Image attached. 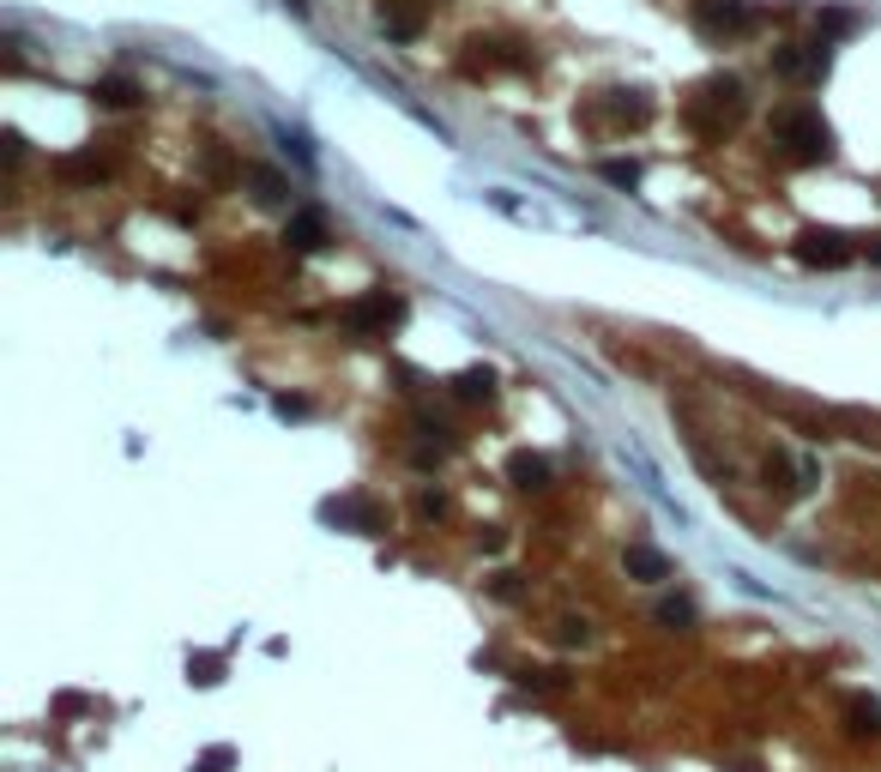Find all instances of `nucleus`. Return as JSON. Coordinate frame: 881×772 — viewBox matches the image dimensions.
<instances>
[{"label":"nucleus","instance_id":"obj_1","mask_svg":"<svg viewBox=\"0 0 881 772\" xmlns=\"http://www.w3.org/2000/svg\"><path fill=\"white\" fill-rule=\"evenodd\" d=\"M749 97H743V79H707L695 97H688V127H695L700 139H724L737 121H743Z\"/></svg>","mask_w":881,"mask_h":772},{"label":"nucleus","instance_id":"obj_2","mask_svg":"<svg viewBox=\"0 0 881 772\" xmlns=\"http://www.w3.org/2000/svg\"><path fill=\"white\" fill-rule=\"evenodd\" d=\"M773 139L791 151V158H803V163L834 158V127H827L821 109H809V103H791V109H778V115H773Z\"/></svg>","mask_w":881,"mask_h":772},{"label":"nucleus","instance_id":"obj_3","mask_svg":"<svg viewBox=\"0 0 881 772\" xmlns=\"http://www.w3.org/2000/svg\"><path fill=\"white\" fill-rule=\"evenodd\" d=\"M695 31L707 36V43H731V36L755 31V12H749L743 0H700V7H695Z\"/></svg>","mask_w":881,"mask_h":772},{"label":"nucleus","instance_id":"obj_4","mask_svg":"<svg viewBox=\"0 0 881 772\" xmlns=\"http://www.w3.org/2000/svg\"><path fill=\"white\" fill-rule=\"evenodd\" d=\"M399 314H405V302H399V296L375 290V296H363V302H351V308H344V326H351L356 339H363V332H387Z\"/></svg>","mask_w":881,"mask_h":772},{"label":"nucleus","instance_id":"obj_5","mask_svg":"<svg viewBox=\"0 0 881 772\" xmlns=\"http://www.w3.org/2000/svg\"><path fill=\"white\" fill-rule=\"evenodd\" d=\"M773 73L778 79H827V43H815V49L778 43L773 49Z\"/></svg>","mask_w":881,"mask_h":772},{"label":"nucleus","instance_id":"obj_6","mask_svg":"<svg viewBox=\"0 0 881 772\" xmlns=\"http://www.w3.org/2000/svg\"><path fill=\"white\" fill-rule=\"evenodd\" d=\"M797 260L803 266H846V260H858V248L846 236H834V229H809V236H797Z\"/></svg>","mask_w":881,"mask_h":772},{"label":"nucleus","instance_id":"obj_7","mask_svg":"<svg viewBox=\"0 0 881 772\" xmlns=\"http://www.w3.org/2000/svg\"><path fill=\"white\" fill-rule=\"evenodd\" d=\"M622 568H628V579H646V586H658V579H670V556L653 544H628L622 549Z\"/></svg>","mask_w":881,"mask_h":772},{"label":"nucleus","instance_id":"obj_8","mask_svg":"<svg viewBox=\"0 0 881 772\" xmlns=\"http://www.w3.org/2000/svg\"><path fill=\"white\" fill-rule=\"evenodd\" d=\"M284 242H290V248H297V254H314V248H321V242H326V212H314V205H302V212H297V217H290V224H284Z\"/></svg>","mask_w":881,"mask_h":772},{"label":"nucleus","instance_id":"obj_9","mask_svg":"<svg viewBox=\"0 0 881 772\" xmlns=\"http://www.w3.org/2000/svg\"><path fill=\"white\" fill-rule=\"evenodd\" d=\"M507 478H514L519 489H550V465H544L538 453H514L507 459Z\"/></svg>","mask_w":881,"mask_h":772},{"label":"nucleus","instance_id":"obj_10","mask_svg":"<svg viewBox=\"0 0 881 772\" xmlns=\"http://www.w3.org/2000/svg\"><path fill=\"white\" fill-rule=\"evenodd\" d=\"M326 519H344V525H356V532H380V513L368 507V501H326Z\"/></svg>","mask_w":881,"mask_h":772},{"label":"nucleus","instance_id":"obj_11","mask_svg":"<svg viewBox=\"0 0 881 772\" xmlns=\"http://www.w3.org/2000/svg\"><path fill=\"white\" fill-rule=\"evenodd\" d=\"M598 175H604L610 187H628V193L641 187V163H628V158H604V163H598Z\"/></svg>","mask_w":881,"mask_h":772},{"label":"nucleus","instance_id":"obj_12","mask_svg":"<svg viewBox=\"0 0 881 772\" xmlns=\"http://www.w3.org/2000/svg\"><path fill=\"white\" fill-rule=\"evenodd\" d=\"M858 24H863V19H858L851 7H821V43H827V36H851Z\"/></svg>","mask_w":881,"mask_h":772},{"label":"nucleus","instance_id":"obj_13","mask_svg":"<svg viewBox=\"0 0 881 772\" xmlns=\"http://www.w3.org/2000/svg\"><path fill=\"white\" fill-rule=\"evenodd\" d=\"M55 175H61V182H104V163H97V158H61Z\"/></svg>","mask_w":881,"mask_h":772},{"label":"nucleus","instance_id":"obj_14","mask_svg":"<svg viewBox=\"0 0 881 772\" xmlns=\"http://www.w3.org/2000/svg\"><path fill=\"white\" fill-rule=\"evenodd\" d=\"M97 97H104V103H115V109H121V103H133V97H139V85L127 79V73H109V79H97Z\"/></svg>","mask_w":881,"mask_h":772},{"label":"nucleus","instance_id":"obj_15","mask_svg":"<svg viewBox=\"0 0 881 772\" xmlns=\"http://www.w3.org/2000/svg\"><path fill=\"white\" fill-rule=\"evenodd\" d=\"M846 718H851V730H858V737H863V730L875 737V725H881V706H875V700H863V694H858V700L846 706Z\"/></svg>","mask_w":881,"mask_h":772},{"label":"nucleus","instance_id":"obj_16","mask_svg":"<svg viewBox=\"0 0 881 772\" xmlns=\"http://www.w3.org/2000/svg\"><path fill=\"white\" fill-rule=\"evenodd\" d=\"M254 187H260L254 200H266V205H278V200H284V175H272V170H254Z\"/></svg>","mask_w":881,"mask_h":772},{"label":"nucleus","instance_id":"obj_17","mask_svg":"<svg viewBox=\"0 0 881 772\" xmlns=\"http://www.w3.org/2000/svg\"><path fill=\"white\" fill-rule=\"evenodd\" d=\"M658 622H670V628H688V622H695V603H688V598H670V603H658Z\"/></svg>","mask_w":881,"mask_h":772},{"label":"nucleus","instance_id":"obj_18","mask_svg":"<svg viewBox=\"0 0 881 772\" xmlns=\"http://www.w3.org/2000/svg\"><path fill=\"white\" fill-rule=\"evenodd\" d=\"M490 375H483V368H471V375H459V398H490Z\"/></svg>","mask_w":881,"mask_h":772},{"label":"nucleus","instance_id":"obj_19","mask_svg":"<svg viewBox=\"0 0 881 772\" xmlns=\"http://www.w3.org/2000/svg\"><path fill=\"white\" fill-rule=\"evenodd\" d=\"M194 682H218V658H200V664H194Z\"/></svg>","mask_w":881,"mask_h":772},{"label":"nucleus","instance_id":"obj_20","mask_svg":"<svg viewBox=\"0 0 881 772\" xmlns=\"http://www.w3.org/2000/svg\"><path fill=\"white\" fill-rule=\"evenodd\" d=\"M224 761H229V754H224V749H212V754H206V766H200V772H218Z\"/></svg>","mask_w":881,"mask_h":772},{"label":"nucleus","instance_id":"obj_21","mask_svg":"<svg viewBox=\"0 0 881 772\" xmlns=\"http://www.w3.org/2000/svg\"><path fill=\"white\" fill-rule=\"evenodd\" d=\"M863 254H870V260L881 266V236H870V248H863Z\"/></svg>","mask_w":881,"mask_h":772}]
</instances>
